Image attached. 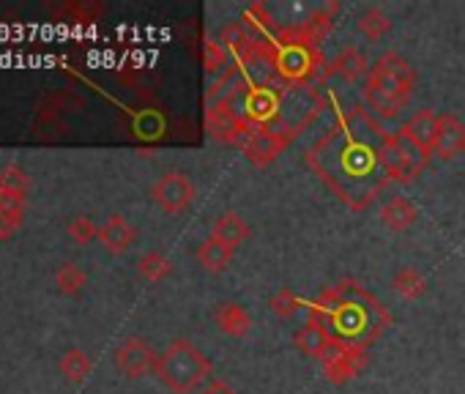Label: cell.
<instances>
[{"label":"cell","instance_id":"obj_1","mask_svg":"<svg viewBox=\"0 0 465 394\" xmlns=\"http://www.w3.org/2000/svg\"><path fill=\"white\" fill-rule=\"evenodd\" d=\"M419 83L416 69L397 53H386L370 66V74L364 77V104L378 113L381 118L400 115Z\"/></svg>","mask_w":465,"mask_h":394},{"label":"cell","instance_id":"obj_2","mask_svg":"<svg viewBox=\"0 0 465 394\" xmlns=\"http://www.w3.org/2000/svg\"><path fill=\"white\" fill-rule=\"evenodd\" d=\"M153 372L173 394H189L211 375V361L194 342L173 340L156 359Z\"/></svg>","mask_w":465,"mask_h":394},{"label":"cell","instance_id":"obj_3","mask_svg":"<svg viewBox=\"0 0 465 394\" xmlns=\"http://www.w3.org/2000/svg\"><path fill=\"white\" fill-rule=\"evenodd\" d=\"M375 156L383 164V170L389 172V178H394L400 183H411L427 164V159L416 156V151L400 134H383Z\"/></svg>","mask_w":465,"mask_h":394},{"label":"cell","instance_id":"obj_4","mask_svg":"<svg viewBox=\"0 0 465 394\" xmlns=\"http://www.w3.org/2000/svg\"><path fill=\"white\" fill-rule=\"evenodd\" d=\"M151 197H153V203L170 214V217H181L192 209L194 203V183L189 175L183 172H164L153 189H151Z\"/></svg>","mask_w":465,"mask_h":394},{"label":"cell","instance_id":"obj_5","mask_svg":"<svg viewBox=\"0 0 465 394\" xmlns=\"http://www.w3.org/2000/svg\"><path fill=\"white\" fill-rule=\"evenodd\" d=\"M205 126L211 132L213 140H222V143H242V134L244 140L250 143L255 132H250V121L239 118L236 110H232L230 99H216L213 104H208L205 110Z\"/></svg>","mask_w":465,"mask_h":394},{"label":"cell","instance_id":"obj_6","mask_svg":"<svg viewBox=\"0 0 465 394\" xmlns=\"http://www.w3.org/2000/svg\"><path fill=\"white\" fill-rule=\"evenodd\" d=\"M156 359L159 356L153 353L151 342H145L143 337H129L115 348V367L126 378H143V375L153 372Z\"/></svg>","mask_w":465,"mask_h":394},{"label":"cell","instance_id":"obj_7","mask_svg":"<svg viewBox=\"0 0 465 394\" xmlns=\"http://www.w3.org/2000/svg\"><path fill=\"white\" fill-rule=\"evenodd\" d=\"M435 134H438V115L432 110H419L413 113L402 126H400V137L421 156L430 159L435 151Z\"/></svg>","mask_w":465,"mask_h":394},{"label":"cell","instance_id":"obj_8","mask_svg":"<svg viewBox=\"0 0 465 394\" xmlns=\"http://www.w3.org/2000/svg\"><path fill=\"white\" fill-rule=\"evenodd\" d=\"M364 345H345V342H334V348L321 359L323 361V372L331 383H345L351 380L361 367H364Z\"/></svg>","mask_w":465,"mask_h":394},{"label":"cell","instance_id":"obj_9","mask_svg":"<svg viewBox=\"0 0 465 394\" xmlns=\"http://www.w3.org/2000/svg\"><path fill=\"white\" fill-rule=\"evenodd\" d=\"M291 137L282 134V132H274V129H258L252 134V140L244 145V153L247 159L255 164V167H269L280 159V153L288 148Z\"/></svg>","mask_w":465,"mask_h":394},{"label":"cell","instance_id":"obj_10","mask_svg":"<svg viewBox=\"0 0 465 394\" xmlns=\"http://www.w3.org/2000/svg\"><path fill=\"white\" fill-rule=\"evenodd\" d=\"M334 334L326 329V323L318 318V315H310L307 323L299 329L296 334V348L304 353V356H312V359H323L331 348H334Z\"/></svg>","mask_w":465,"mask_h":394},{"label":"cell","instance_id":"obj_11","mask_svg":"<svg viewBox=\"0 0 465 394\" xmlns=\"http://www.w3.org/2000/svg\"><path fill=\"white\" fill-rule=\"evenodd\" d=\"M99 241L104 244V250L110 255H124L134 241H137V231L134 225L121 217V214H113L102 228H99Z\"/></svg>","mask_w":465,"mask_h":394},{"label":"cell","instance_id":"obj_12","mask_svg":"<svg viewBox=\"0 0 465 394\" xmlns=\"http://www.w3.org/2000/svg\"><path fill=\"white\" fill-rule=\"evenodd\" d=\"M462 137H465V126L451 113L438 115V134H435V151H432V156H438L440 162L454 159L460 153Z\"/></svg>","mask_w":465,"mask_h":394},{"label":"cell","instance_id":"obj_13","mask_svg":"<svg viewBox=\"0 0 465 394\" xmlns=\"http://www.w3.org/2000/svg\"><path fill=\"white\" fill-rule=\"evenodd\" d=\"M211 239L227 244L230 250H236L250 239V225L239 212H222L211 225Z\"/></svg>","mask_w":465,"mask_h":394},{"label":"cell","instance_id":"obj_14","mask_svg":"<svg viewBox=\"0 0 465 394\" xmlns=\"http://www.w3.org/2000/svg\"><path fill=\"white\" fill-rule=\"evenodd\" d=\"M381 222L391 231V233H405L416 225L419 220V209L408 201V197H391L386 201L378 212Z\"/></svg>","mask_w":465,"mask_h":394},{"label":"cell","instance_id":"obj_15","mask_svg":"<svg viewBox=\"0 0 465 394\" xmlns=\"http://www.w3.org/2000/svg\"><path fill=\"white\" fill-rule=\"evenodd\" d=\"M213 320H216V329L227 337H244L252 329V315L236 301H222L213 310Z\"/></svg>","mask_w":465,"mask_h":394},{"label":"cell","instance_id":"obj_16","mask_svg":"<svg viewBox=\"0 0 465 394\" xmlns=\"http://www.w3.org/2000/svg\"><path fill=\"white\" fill-rule=\"evenodd\" d=\"M312 61H310V53H307V47L304 44H282L280 47V58H277V66L282 69V74L285 77H291V80H302V77H307L310 72H312V66H310Z\"/></svg>","mask_w":465,"mask_h":394},{"label":"cell","instance_id":"obj_17","mask_svg":"<svg viewBox=\"0 0 465 394\" xmlns=\"http://www.w3.org/2000/svg\"><path fill=\"white\" fill-rule=\"evenodd\" d=\"M232 255H236V250H230L227 244H222V241H216L211 236L197 250V261L208 274H222L232 263Z\"/></svg>","mask_w":465,"mask_h":394},{"label":"cell","instance_id":"obj_18","mask_svg":"<svg viewBox=\"0 0 465 394\" xmlns=\"http://www.w3.org/2000/svg\"><path fill=\"white\" fill-rule=\"evenodd\" d=\"M331 72H334L337 77H342L345 83H356V80H361V77L370 74V66H367V58L361 55V50L345 47V50L334 58Z\"/></svg>","mask_w":465,"mask_h":394},{"label":"cell","instance_id":"obj_19","mask_svg":"<svg viewBox=\"0 0 465 394\" xmlns=\"http://www.w3.org/2000/svg\"><path fill=\"white\" fill-rule=\"evenodd\" d=\"M391 288H394V293H397L400 299H405V301H416V299H421V296H424V291H427V280H424V274H421L419 269H413V266H402V269L394 274Z\"/></svg>","mask_w":465,"mask_h":394},{"label":"cell","instance_id":"obj_20","mask_svg":"<svg viewBox=\"0 0 465 394\" xmlns=\"http://www.w3.org/2000/svg\"><path fill=\"white\" fill-rule=\"evenodd\" d=\"M137 274H140L145 282L159 285V282H164V280L173 274V261H170L164 252L151 250V252H145V255L137 261Z\"/></svg>","mask_w":465,"mask_h":394},{"label":"cell","instance_id":"obj_21","mask_svg":"<svg viewBox=\"0 0 465 394\" xmlns=\"http://www.w3.org/2000/svg\"><path fill=\"white\" fill-rule=\"evenodd\" d=\"M58 367H61V375H64L69 383H85V380H88V375H91V369H94V364H91L88 353H85V350H80V348L66 350V353L61 356Z\"/></svg>","mask_w":465,"mask_h":394},{"label":"cell","instance_id":"obj_22","mask_svg":"<svg viewBox=\"0 0 465 394\" xmlns=\"http://www.w3.org/2000/svg\"><path fill=\"white\" fill-rule=\"evenodd\" d=\"M359 31H361V36H364V39H370V42H381V39L391 31V17H389L386 12H381V9L370 6V9L359 17Z\"/></svg>","mask_w":465,"mask_h":394},{"label":"cell","instance_id":"obj_23","mask_svg":"<svg viewBox=\"0 0 465 394\" xmlns=\"http://www.w3.org/2000/svg\"><path fill=\"white\" fill-rule=\"evenodd\" d=\"M244 110H247V118L250 121H266L277 113V96L266 88H255L247 102H244Z\"/></svg>","mask_w":465,"mask_h":394},{"label":"cell","instance_id":"obj_24","mask_svg":"<svg viewBox=\"0 0 465 394\" xmlns=\"http://www.w3.org/2000/svg\"><path fill=\"white\" fill-rule=\"evenodd\" d=\"M88 277L85 271L74 263V261H66L58 271H55V285L64 296H77L83 288H85Z\"/></svg>","mask_w":465,"mask_h":394},{"label":"cell","instance_id":"obj_25","mask_svg":"<svg viewBox=\"0 0 465 394\" xmlns=\"http://www.w3.org/2000/svg\"><path fill=\"white\" fill-rule=\"evenodd\" d=\"M337 9H340V4H329L326 9L315 12V15L307 20V25H304V44H310V42H323V39L329 36V31H331V25H334L331 12H337Z\"/></svg>","mask_w":465,"mask_h":394},{"label":"cell","instance_id":"obj_26","mask_svg":"<svg viewBox=\"0 0 465 394\" xmlns=\"http://www.w3.org/2000/svg\"><path fill=\"white\" fill-rule=\"evenodd\" d=\"M28 189H31V175L23 170V167H17V164H9V167H4L0 170V192H9V194H28Z\"/></svg>","mask_w":465,"mask_h":394},{"label":"cell","instance_id":"obj_27","mask_svg":"<svg viewBox=\"0 0 465 394\" xmlns=\"http://www.w3.org/2000/svg\"><path fill=\"white\" fill-rule=\"evenodd\" d=\"M224 64H227V47L222 42L205 36V42H203V66H205V74L222 72Z\"/></svg>","mask_w":465,"mask_h":394},{"label":"cell","instance_id":"obj_28","mask_svg":"<svg viewBox=\"0 0 465 394\" xmlns=\"http://www.w3.org/2000/svg\"><path fill=\"white\" fill-rule=\"evenodd\" d=\"M66 236L77 244V247H88L99 239V228L94 225L91 217H74L66 228Z\"/></svg>","mask_w":465,"mask_h":394},{"label":"cell","instance_id":"obj_29","mask_svg":"<svg viewBox=\"0 0 465 394\" xmlns=\"http://www.w3.org/2000/svg\"><path fill=\"white\" fill-rule=\"evenodd\" d=\"M222 44L227 47V53H236L239 58L250 50V36L244 31L242 23H230L224 31H222Z\"/></svg>","mask_w":465,"mask_h":394},{"label":"cell","instance_id":"obj_30","mask_svg":"<svg viewBox=\"0 0 465 394\" xmlns=\"http://www.w3.org/2000/svg\"><path fill=\"white\" fill-rule=\"evenodd\" d=\"M269 307H272V312H274L277 318H291V315H296V310H299V299H296V293H293L291 288H280V291L272 296Z\"/></svg>","mask_w":465,"mask_h":394},{"label":"cell","instance_id":"obj_31","mask_svg":"<svg viewBox=\"0 0 465 394\" xmlns=\"http://www.w3.org/2000/svg\"><path fill=\"white\" fill-rule=\"evenodd\" d=\"M244 25H250V28H255V31H269L272 25H274V20H272V15H269V9L263 6V4H252L247 12H244Z\"/></svg>","mask_w":465,"mask_h":394},{"label":"cell","instance_id":"obj_32","mask_svg":"<svg viewBox=\"0 0 465 394\" xmlns=\"http://www.w3.org/2000/svg\"><path fill=\"white\" fill-rule=\"evenodd\" d=\"M0 214H20V217H25V197L23 194L0 192Z\"/></svg>","mask_w":465,"mask_h":394},{"label":"cell","instance_id":"obj_33","mask_svg":"<svg viewBox=\"0 0 465 394\" xmlns=\"http://www.w3.org/2000/svg\"><path fill=\"white\" fill-rule=\"evenodd\" d=\"M25 217L20 214H0V241H9L20 228H23Z\"/></svg>","mask_w":465,"mask_h":394},{"label":"cell","instance_id":"obj_34","mask_svg":"<svg viewBox=\"0 0 465 394\" xmlns=\"http://www.w3.org/2000/svg\"><path fill=\"white\" fill-rule=\"evenodd\" d=\"M200 394H236V389H232L230 383H224V380H208L200 389Z\"/></svg>","mask_w":465,"mask_h":394},{"label":"cell","instance_id":"obj_35","mask_svg":"<svg viewBox=\"0 0 465 394\" xmlns=\"http://www.w3.org/2000/svg\"><path fill=\"white\" fill-rule=\"evenodd\" d=\"M460 153L465 156V137H462V145H460Z\"/></svg>","mask_w":465,"mask_h":394}]
</instances>
